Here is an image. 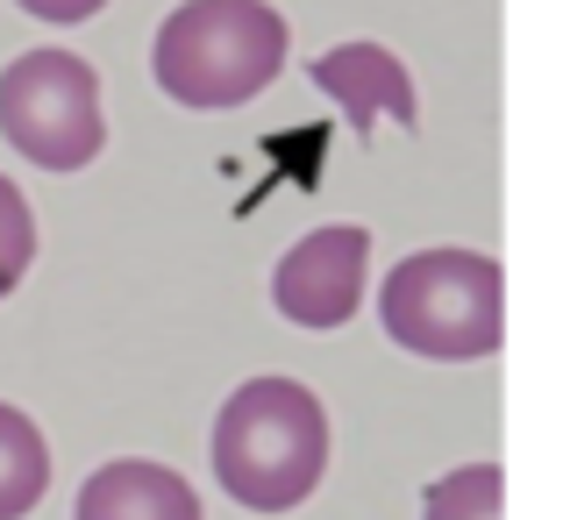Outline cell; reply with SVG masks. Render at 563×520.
<instances>
[{"label": "cell", "instance_id": "obj_5", "mask_svg": "<svg viewBox=\"0 0 563 520\" xmlns=\"http://www.w3.org/2000/svg\"><path fill=\"white\" fill-rule=\"evenodd\" d=\"M364 272H372V235L364 229H314L286 264L272 272V300L300 329H343L364 300Z\"/></svg>", "mask_w": 563, "mask_h": 520}, {"label": "cell", "instance_id": "obj_2", "mask_svg": "<svg viewBox=\"0 0 563 520\" xmlns=\"http://www.w3.org/2000/svg\"><path fill=\"white\" fill-rule=\"evenodd\" d=\"M286 65V14L264 0H186L157 29L151 71L179 108H243Z\"/></svg>", "mask_w": 563, "mask_h": 520}, {"label": "cell", "instance_id": "obj_6", "mask_svg": "<svg viewBox=\"0 0 563 520\" xmlns=\"http://www.w3.org/2000/svg\"><path fill=\"white\" fill-rule=\"evenodd\" d=\"M314 86L350 114L357 136H372L378 122H399V129L413 122V79H407V65H399L393 51H378V43H335V51H321L314 57Z\"/></svg>", "mask_w": 563, "mask_h": 520}, {"label": "cell", "instance_id": "obj_8", "mask_svg": "<svg viewBox=\"0 0 563 520\" xmlns=\"http://www.w3.org/2000/svg\"><path fill=\"white\" fill-rule=\"evenodd\" d=\"M51 493V450L22 407H0V520H22Z\"/></svg>", "mask_w": 563, "mask_h": 520}, {"label": "cell", "instance_id": "obj_11", "mask_svg": "<svg viewBox=\"0 0 563 520\" xmlns=\"http://www.w3.org/2000/svg\"><path fill=\"white\" fill-rule=\"evenodd\" d=\"M14 8H29L36 22H86V14H100L108 0H14Z\"/></svg>", "mask_w": 563, "mask_h": 520}, {"label": "cell", "instance_id": "obj_9", "mask_svg": "<svg viewBox=\"0 0 563 520\" xmlns=\"http://www.w3.org/2000/svg\"><path fill=\"white\" fill-rule=\"evenodd\" d=\"M507 513V471L499 464H464L428 485L421 520H499Z\"/></svg>", "mask_w": 563, "mask_h": 520}, {"label": "cell", "instance_id": "obj_4", "mask_svg": "<svg viewBox=\"0 0 563 520\" xmlns=\"http://www.w3.org/2000/svg\"><path fill=\"white\" fill-rule=\"evenodd\" d=\"M0 136L43 172H79L100 157L108 122H100L93 65L71 51H29L0 71Z\"/></svg>", "mask_w": 563, "mask_h": 520}, {"label": "cell", "instance_id": "obj_7", "mask_svg": "<svg viewBox=\"0 0 563 520\" xmlns=\"http://www.w3.org/2000/svg\"><path fill=\"white\" fill-rule=\"evenodd\" d=\"M79 520H200V499L179 471L122 456L79 485Z\"/></svg>", "mask_w": 563, "mask_h": 520}, {"label": "cell", "instance_id": "obj_10", "mask_svg": "<svg viewBox=\"0 0 563 520\" xmlns=\"http://www.w3.org/2000/svg\"><path fill=\"white\" fill-rule=\"evenodd\" d=\"M36 264V214H29L22 186L0 178V300L22 286V272Z\"/></svg>", "mask_w": 563, "mask_h": 520}, {"label": "cell", "instance_id": "obj_1", "mask_svg": "<svg viewBox=\"0 0 563 520\" xmlns=\"http://www.w3.org/2000/svg\"><path fill=\"white\" fill-rule=\"evenodd\" d=\"M329 471V413L300 378H250L214 413V478L235 507L286 513Z\"/></svg>", "mask_w": 563, "mask_h": 520}, {"label": "cell", "instance_id": "obj_3", "mask_svg": "<svg viewBox=\"0 0 563 520\" xmlns=\"http://www.w3.org/2000/svg\"><path fill=\"white\" fill-rule=\"evenodd\" d=\"M507 278L493 257L478 250H421V257L393 264L378 292L385 335L413 356H435V364H471V356H493L499 329H507Z\"/></svg>", "mask_w": 563, "mask_h": 520}]
</instances>
